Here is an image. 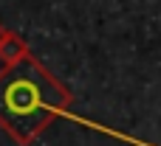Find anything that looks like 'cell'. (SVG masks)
Here are the masks:
<instances>
[{"instance_id":"1","label":"cell","mask_w":161,"mask_h":146,"mask_svg":"<svg viewBox=\"0 0 161 146\" xmlns=\"http://www.w3.org/2000/svg\"><path fill=\"white\" fill-rule=\"evenodd\" d=\"M74 104L71 90L37 59L0 70V127L20 146H28L40 132Z\"/></svg>"},{"instance_id":"2","label":"cell","mask_w":161,"mask_h":146,"mask_svg":"<svg viewBox=\"0 0 161 146\" xmlns=\"http://www.w3.org/2000/svg\"><path fill=\"white\" fill-rule=\"evenodd\" d=\"M25 56H31V51H28V42L20 37V34H8L6 37V42L0 45V62H3V68H11V65H17V62H23Z\"/></svg>"},{"instance_id":"3","label":"cell","mask_w":161,"mask_h":146,"mask_svg":"<svg viewBox=\"0 0 161 146\" xmlns=\"http://www.w3.org/2000/svg\"><path fill=\"white\" fill-rule=\"evenodd\" d=\"M8 34H11V28H6V25H3V23H0V45H3V42H6V37H8Z\"/></svg>"}]
</instances>
